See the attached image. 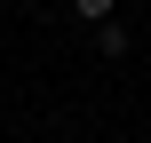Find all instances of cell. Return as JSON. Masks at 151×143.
Returning <instances> with one entry per match:
<instances>
[{
	"label": "cell",
	"instance_id": "6da1fadb",
	"mask_svg": "<svg viewBox=\"0 0 151 143\" xmlns=\"http://www.w3.org/2000/svg\"><path fill=\"white\" fill-rule=\"evenodd\" d=\"M96 48L104 56H127V24H96Z\"/></svg>",
	"mask_w": 151,
	"mask_h": 143
},
{
	"label": "cell",
	"instance_id": "7a4b0ae2",
	"mask_svg": "<svg viewBox=\"0 0 151 143\" xmlns=\"http://www.w3.org/2000/svg\"><path fill=\"white\" fill-rule=\"evenodd\" d=\"M111 8L119 0H72V16H88V24H111Z\"/></svg>",
	"mask_w": 151,
	"mask_h": 143
}]
</instances>
